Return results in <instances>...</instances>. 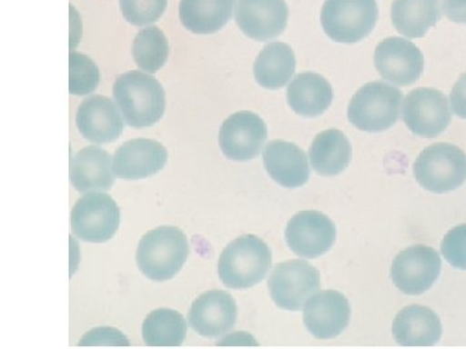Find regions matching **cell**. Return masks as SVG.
<instances>
[{"label": "cell", "instance_id": "7a4b0ae2", "mask_svg": "<svg viewBox=\"0 0 466 349\" xmlns=\"http://www.w3.org/2000/svg\"><path fill=\"white\" fill-rule=\"evenodd\" d=\"M271 249L257 235L236 238L223 250L218 263L222 283L229 289H250L265 280L271 269Z\"/></svg>", "mask_w": 466, "mask_h": 349}, {"label": "cell", "instance_id": "8992f818", "mask_svg": "<svg viewBox=\"0 0 466 349\" xmlns=\"http://www.w3.org/2000/svg\"><path fill=\"white\" fill-rule=\"evenodd\" d=\"M379 20L376 0H325L321 25L332 41L352 45L367 38Z\"/></svg>", "mask_w": 466, "mask_h": 349}, {"label": "cell", "instance_id": "2e32d148", "mask_svg": "<svg viewBox=\"0 0 466 349\" xmlns=\"http://www.w3.org/2000/svg\"><path fill=\"white\" fill-rule=\"evenodd\" d=\"M238 320V305L231 294L211 290L193 302L188 321L192 329L207 338L228 333Z\"/></svg>", "mask_w": 466, "mask_h": 349}, {"label": "cell", "instance_id": "9a60e30c", "mask_svg": "<svg viewBox=\"0 0 466 349\" xmlns=\"http://www.w3.org/2000/svg\"><path fill=\"white\" fill-rule=\"evenodd\" d=\"M350 316L348 298L339 291L328 290L315 294L306 303L303 323L315 338L332 339L348 327Z\"/></svg>", "mask_w": 466, "mask_h": 349}, {"label": "cell", "instance_id": "4316f807", "mask_svg": "<svg viewBox=\"0 0 466 349\" xmlns=\"http://www.w3.org/2000/svg\"><path fill=\"white\" fill-rule=\"evenodd\" d=\"M186 318L173 309H157L143 324L144 342L150 347H177L186 339Z\"/></svg>", "mask_w": 466, "mask_h": 349}, {"label": "cell", "instance_id": "6da1fadb", "mask_svg": "<svg viewBox=\"0 0 466 349\" xmlns=\"http://www.w3.org/2000/svg\"><path fill=\"white\" fill-rule=\"evenodd\" d=\"M113 95L126 124L135 128L157 124L167 108L164 87L152 75L127 72L116 78Z\"/></svg>", "mask_w": 466, "mask_h": 349}, {"label": "cell", "instance_id": "e0dca14e", "mask_svg": "<svg viewBox=\"0 0 466 349\" xmlns=\"http://www.w3.org/2000/svg\"><path fill=\"white\" fill-rule=\"evenodd\" d=\"M76 127L86 140L94 144L115 142L124 133V116L118 106L106 96L88 97L76 112Z\"/></svg>", "mask_w": 466, "mask_h": 349}, {"label": "cell", "instance_id": "1f68e13d", "mask_svg": "<svg viewBox=\"0 0 466 349\" xmlns=\"http://www.w3.org/2000/svg\"><path fill=\"white\" fill-rule=\"evenodd\" d=\"M121 345V347H127L128 341L126 336L122 335L118 330L110 329V327H97V329L91 330L87 335L82 339L79 345L90 347V345Z\"/></svg>", "mask_w": 466, "mask_h": 349}, {"label": "cell", "instance_id": "7402d4cb", "mask_svg": "<svg viewBox=\"0 0 466 349\" xmlns=\"http://www.w3.org/2000/svg\"><path fill=\"white\" fill-rule=\"evenodd\" d=\"M288 104L294 113L306 118H317L329 109L333 88L317 73H300L288 85Z\"/></svg>", "mask_w": 466, "mask_h": 349}, {"label": "cell", "instance_id": "5bb4252c", "mask_svg": "<svg viewBox=\"0 0 466 349\" xmlns=\"http://www.w3.org/2000/svg\"><path fill=\"white\" fill-rule=\"evenodd\" d=\"M288 11L285 0H238L236 23L241 32L254 41L278 38L287 29Z\"/></svg>", "mask_w": 466, "mask_h": 349}, {"label": "cell", "instance_id": "603a6c76", "mask_svg": "<svg viewBox=\"0 0 466 349\" xmlns=\"http://www.w3.org/2000/svg\"><path fill=\"white\" fill-rule=\"evenodd\" d=\"M441 17V0H394L392 25L407 38H422Z\"/></svg>", "mask_w": 466, "mask_h": 349}, {"label": "cell", "instance_id": "f1b7e54d", "mask_svg": "<svg viewBox=\"0 0 466 349\" xmlns=\"http://www.w3.org/2000/svg\"><path fill=\"white\" fill-rule=\"evenodd\" d=\"M69 91L76 96L92 94L100 82L99 67L86 55L70 52Z\"/></svg>", "mask_w": 466, "mask_h": 349}, {"label": "cell", "instance_id": "4fadbf2b", "mask_svg": "<svg viewBox=\"0 0 466 349\" xmlns=\"http://www.w3.org/2000/svg\"><path fill=\"white\" fill-rule=\"evenodd\" d=\"M266 140L265 121L251 112L229 116L219 131L220 149L232 161L247 162L258 157Z\"/></svg>", "mask_w": 466, "mask_h": 349}, {"label": "cell", "instance_id": "d6986e66", "mask_svg": "<svg viewBox=\"0 0 466 349\" xmlns=\"http://www.w3.org/2000/svg\"><path fill=\"white\" fill-rule=\"evenodd\" d=\"M70 182L79 193L109 191L115 184L109 153L99 146L79 150L70 161Z\"/></svg>", "mask_w": 466, "mask_h": 349}, {"label": "cell", "instance_id": "cb8c5ba5", "mask_svg": "<svg viewBox=\"0 0 466 349\" xmlns=\"http://www.w3.org/2000/svg\"><path fill=\"white\" fill-rule=\"evenodd\" d=\"M236 0H182L179 17L195 34L219 32L231 20Z\"/></svg>", "mask_w": 466, "mask_h": 349}, {"label": "cell", "instance_id": "d4e9b609", "mask_svg": "<svg viewBox=\"0 0 466 349\" xmlns=\"http://www.w3.org/2000/svg\"><path fill=\"white\" fill-rule=\"evenodd\" d=\"M309 161L315 173L321 176H336L345 171L351 161V145L339 130L319 134L309 148Z\"/></svg>", "mask_w": 466, "mask_h": 349}, {"label": "cell", "instance_id": "9c48e42d", "mask_svg": "<svg viewBox=\"0 0 466 349\" xmlns=\"http://www.w3.org/2000/svg\"><path fill=\"white\" fill-rule=\"evenodd\" d=\"M404 124L416 136L434 139L449 128L452 119L449 99L435 88H416L401 105Z\"/></svg>", "mask_w": 466, "mask_h": 349}, {"label": "cell", "instance_id": "d6a6232c", "mask_svg": "<svg viewBox=\"0 0 466 349\" xmlns=\"http://www.w3.org/2000/svg\"><path fill=\"white\" fill-rule=\"evenodd\" d=\"M450 106L453 115L466 119V73L460 76L450 95Z\"/></svg>", "mask_w": 466, "mask_h": 349}, {"label": "cell", "instance_id": "5b68a950", "mask_svg": "<svg viewBox=\"0 0 466 349\" xmlns=\"http://www.w3.org/2000/svg\"><path fill=\"white\" fill-rule=\"evenodd\" d=\"M413 174L426 191L437 194L456 191L466 182V155L452 144H434L420 153Z\"/></svg>", "mask_w": 466, "mask_h": 349}, {"label": "cell", "instance_id": "ffe728a7", "mask_svg": "<svg viewBox=\"0 0 466 349\" xmlns=\"http://www.w3.org/2000/svg\"><path fill=\"white\" fill-rule=\"evenodd\" d=\"M267 173L285 188H299L309 179L308 155L294 144L275 140L263 152Z\"/></svg>", "mask_w": 466, "mask_h": 349}, {"label": "cell", "instance_id": "ba28073f", "mask_svg": "<svg viewBox=\"0 0 466 349\" xmlns=\"http://www.w3.org/2000/svg\"><path fill=\"white\" fill-rule=\"evenodd\" d=\"M119 219V208L110 195L103 192H91L76 201L70 223L73 233L79 240L103 244L115 237Z\"/></svg>", "mask_w": 466, "mask_h": 349}, {"label": "cell", "instance_id": "30bf717a", "mask_svg": "<svg viewBox=\"0 0 466 349\" xmlns=\"http://www.w3.org/2000/svg\"><path fill=\"white\" fill-rule=\"evenodd\" d=\"M441 271L440 254L425 244H415L398 254L391 265L395 286L407 295L431 290Z\"/></svg>", "mask_w": 466, "mask_h": 349}, {"label": "cell", "instance_id": "7c38bea8", "mask_svg": "<svg viewBox=\"0 0 466 349\" xmlns=\"http://www.w3.org/2000/svg\"><path fill=\"white\" fill-rule=\"evenodd\" d=\"M375 65L386 82L408 87L424 73V55L412 42L391 36L377 45Z\"/></svg>", "mask_w": 466, "mask_h": 349}, {"label": "cell", "instance_id": "836d02e7", "mask_svg": "<svg viewBox=\"0 0 466 349\" xmlns=\"http://www.w3.org/2000/svg\"><path fill=\"white\" fill-rule=\"evenodd\" d=\"M441 11L453 23L466 24V0H443Z\"/></svg>", "mask_w": 466, "mask_h": 349}, {"label": "cell", "instance_id": "4dcf8cb0", "mask_svg": "<svg viewBox=\"0 0 466 349\" xmlns=\"http://www.w3.org/2000/svg\"><path fill=\"white\" fill-rule=\"evenodd\" d=\"M441 251L453 268L466 271V224L455 226L444 235Z\"/></svg>", "mask_w": 466, "mask_h": 349}, {"label": "cell", "instance_id": "277c9868", "mask_svg": "<svg viewBox=\"0 0 466 349\" xmlns=\"http://www.w3.org/2000/svg\"><path fill=\"white\" fill-rule=\"evenodd\" d=\"M403 95L394 85L372 82L363 85L349 104V121L366 133H382L397 125Z\"/></svg>", "mask_w": 466, "mask_h": 349}, {"label": "cell", "instance_id": "52a82bcc", "mask_svg": "<svg viewBox=\"0 0 466 349\" xmlns=\"http://www.w3.org/2000/svg\"><path fill=\"white\" fill-rule=\"evenodd\" d=\"M268 289L279 308L300 311L320 290V274L306 260L280 263L269 274Z\"/></svg>", "mask_w": 466, "mask_h": 349}, {"label": "cell", "instance_id": "484cf974", "mask_svg": "<svg viewBox=\"0 0 466 349\" xmlns=\"http://www.w3.org/2000/svg\"><path fill=\"white\" fill-rule=\"evenodd\" d=\"M296 73V56L285 43H269L254 63V76L267 90H279L289 84Z\"/></svg>", "mask_w": 466, "mask_h": 349}, {"label": "cell", "instance_id": "8fae6325", "mask_svg": "<svg viewBox=\"0 0 466 349\" xmlns=\"http://www.w3.org/2000/svg\"><path fill=\"white\" fill-rule=\"evenodd\" d=\"M336 225L319 211H300L285 229V240L296 255L315 259L328 253L336 241Z\"/></svg>", "mask_w": 466, "mask_h": 349}, {"label": "cell", "instance_id": "3957f363", "mask_svg": "<svg viewBox=\"0 0 466 349\" xmlns=\"http://www.w3.org/2000/svg\"><path fill=\"white\" fill-rule=\"evenodd\" d=\"M189 256L187 235L175 226H159L140 240L137 262L149 280L164 283L171 280L186 264Z\"/></svg>", "mask_w": 466, "mask_h": 349}, {"label": "cell", "instance_id": "83f0119b", "mask_svg": "<svg viewBox=\"0 0 466 349\" xmlns=\"http://www.w3.org/2000/svg\"><path fill=\"white\" fill-rule=\"evenodd\" d=\"M168 43L159 27L140 30L133 43V57L137 65L147 73H156L167 64Z\"/></svg>", "mask_w": 466, "mask_h": 349}, {"label": "cell", "instance_id": "44dd1931", "mask_svg": "<svg viewBox=\"0 0 466 349\" xmlns=\"http://www.w3.org/2000/svg\"><path fill=\"white\" fill-rule=\"evenodd\" d=\"M392 335L398 344L404 347H429L440 342L441 323L433 309L410 305L395 317Z\"/></svg>", "mask_w": 466, "mask_h": 349}, {"label": "cell", "instance_id": "ac0fdd59", "mask_svg": "<svg viewBox=\"0 0 466 349\" xmlns=\"http://www.w3.org/2000/svg\"><path fill=\"white\" fill-rule=\"evenodd\" d=\"M167 162L162 144L150 139H135L116 149L113 171L119 179L139 180L159 173Z\"/></svg>", "mask_w": 466, "mask_h": 349}, {"label": "cell", "instance_id": "f546056e", "mask_svg": "<svg viewBox=\"0 0 466 349\" xmlns=\"http://www.w3.org/2000/svg\"><path fill=\"white\" fill-rule=\"evenodd\" d=\"M126 21L135 26L156 23L167 11V0H119Z\"/></svg>", "mask_w": 466, "mask_h": 349}]
</instances>
